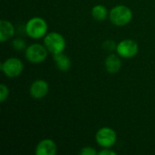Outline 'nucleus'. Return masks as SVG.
Returning a JSON list of instances; mask_svg holds the SVG:
<instances>
[{"instance_id": "obj_1", "label": "nucleus", "mask_w": 155, "mask_h": 155, "mask_svg": "<svg viewBox=\"0 0 155 155\" xmlns=\"http://www.w3.org/2000/svg\"><path fill=\"white\" fill-rule=\"evenodd\" d=\"M48 30L47 23L42 17H32L25 24V33L33 39H40L46 35Z\"/></svg>"}, {"instance_id": "obj_2", "label": "nucleus", "mask_w": 155, "mask_h": 155, "mask_svg": "<svg viewBox=\"0 0 155 155\" xmlns=\"http://www.w3.org/2000/svg\"><path fill=\"white\" fill-rule=\"evenodd\" d=\"M110 21L116 26H125L133 19V12L126 5H119L113 7L109 12Z\"/></svg>"}, {"instance_id": "obj_3", "label": "nucleus", "mask_w": 155, "mask_h": 155, "mask_svg": "<svg viewBox=\"0 0 155 155\" xmlns=\"http://www.w3.org/2000/svg\"><path fill=\"white\" fill-rule=\"evenodd\" d=\"M44 45L46 47L48 52L55 54L64 51L66 42L61 34L57 32H51L46 34V35L44 37Z\"/></svg>"}, {"instance_id": "obj_4", "label": "nucleus", "mask_w": 155, "mask_h": 155, "mask_svg": "<svg viewBox=\"0 0 155 155\" xmlns=\"http://www.w3.org/2000/svg\"><path fill=\"white\" fill-rule=\"evenodd\" d=\"M0 69L6 77L15 78L22 74L24 70V64L19 58L10 57L1 64Z\"/></svg>"}, {"instance_id": "obj_5", "label": "nucleus", "mask_w": 155, "mask_h": 155, "mask_svg": "<svg viewBox=\"0 0 155 155\" xmlns=\"http://www.w3.org/2000/svg\"><path fill=\"white\" fill-rule=\"evenodd\" d=\"M95 140L102 148H111L117 141L116 132L110 127H102L95 134Z\"/></svg>"}, {"instance_id": "obj_6", "label": "nucleus", "mask_w": 155, "mask_h": 155, "mask_svg": "<svg viewBox=\"0 0 155 155\" xmlns=\"http://www.w3.org/2000/svg\"><path fill=\"white\" fill-rule=\"evenodd\" d=\"M48 54V50L45 45L40 44H33L25 49V58L32 64L43 63Z\"/></svg>"}, {"instance_id": "obj_7", "label": "nucleus", "mask_w": 155, "mask_h": 155, "mask_svg": "<svg viewBox=\"0 0 155 155\" xmlns=\"http://www.w3.org/2000/svg\"><path fill=\"white\" fill-rule=\"evenodd\" d=\"M115 50L119 56L129 59L134 57L138 54L139 45L133 39H124L117 44Z\"/></svg>"}, {"instance_id": "obj_8", "label": "nucleus", "mask_w": 155, "mask_h": 155, "mask_svg": "<svg viewBox=\"0 0 155 155\" xmlns=\"http://www.w3.org/2000/svg\"><path fill=\"white\" fill-rule=\"evenodd\" d=\"M48 91H49V85L47 82L42 79L34 81L29 89L30 95L36 100L44 98L48 94Z\"/></svg>"}, {"instance_id": "obj_9", "label": "nucleus", "mask_w": 155, "mask_h": 155, "mask_svg": "<svg viewBox=\"0 0 155 155\" xmlns=\"http://www.w3.org/2000/svg\"><path fill=\"white\" fill-rule=\"evenodd\" d=\"M57 153V145L52 139H44L40 141L35 153L36 155H54Z\"/></svg>"}, {"instance_id": "obj_10", "label": "nucleus", "mask_w": 155, "mask_h": 155, "mask_svg": "<svg viewBox=\"0 0 155 155\" xmlns=\"http://www.w3.org/2000/svg\"><path fill=\"white\" fill-rule=\"evenodd\" d=\"M15 35V26L14 25L7 20L0 21V42L5 43L8 39L12 38Z\"/></svg>"}, {"instance_id": "obj_11", "label": "nucleus", "mask_w": 155, "mask_h": 155, "mask_svg": "<svg viewBox=\"0 0 155 155\" xmlns=\"http://www.w3.org/2000/svg\"><path fill=\"white\" fill-rule=\"evenodd\" d=\"M105 69L110 74H116L120 71L122 66V61L118 55L114 54H109L105 59Z\"/></svg>"}, {"instance_id": "obj_12", "label": "nucleus", "mask_w": 155, "mask_h": 155, "mask_svg": "<svg viewBox=\"0 0 155 155\" xmlns=\"http://www.w3.org/2000/svg\"><path fill=\"white\" fill-rule=\"evenodd\" d=\"M54 64L56 67L62 72L69 71L72 66L71 59L66 54H64V52L54 54Z\"/></svg>"}, {"instance_id": "obj_13", "label": "nucleus", "mask_w": 155, "mask_h": 155, "mask_svg": "<svg viewBox=\"0 0 155 155\" xmlns=\"http://www.w3.org/2000/svg\"><path fill=\"white\" fill-rule=\"evenodd\" d=\"M92 16L97 21H104L108 16V10L102 5H94L92 8Z\"/></svg>"}, {"instance_id": "obj_14", "label": "nucleus", "mask_w": 155, "mask_h": 155, "mask_svg": "<svg viewBox=\"0 0 155 155\" xmlns=\"http://www.w3.org/2000/svg\"><path fill=\"white\" fill-rule=\"evenodd\" d=\"M9 96V89L5 84H0V102L4 103Z\"/></svg>"}, {"instance_id": "obj_15", "label": "nucleus", "mask_w": 155, "mask_h": 155, "mask_svg": "<svg viewBox=\"0 0 155 155\" xmlns=\"http://www.w3.org/2000/svg\"><path fill=\"white\" fill-rule=\"evenodd\" d=\"M12 45H13V47L15 50H18V51L24 50L25 48V46H26L25 45V42L23 39H20V38H16V39L13 40Z\"/></svg>"}, {"instance_id": "obj_16", "label": "nucleus", "mask_w": 155, "mask_h": 155, "mask_svg": "<svg viewBox=\"0 0 155 155\" xmlns=\"http://www.w3.org/2000/svg\"><path fill=\"white\" fill-rule=\"evenodd\" d=\"M79 153L82 155H96L98 154V152H96L93 147L87 146L82 148V150L79 152Z\"/></svg>"}, {"instance_id": "obj_17", "label": "nucleus", "mask_w": 155, "mask_h": 155, "mask_svg": "<svg viewBox=\"0 0 155 155\" xmlns=\"http://www.w3.org/2000/svg\"><path fill=\"white\" fill-rule=\"evenodd\" d=\"M116 45L115 43L112 40H107L104 43V48L105 50H108V51H112L114 49H116Z\"/></svg>"}, {"instance_id": "obj_18", "label": "nucleus", "mask_w": 155, "mask_h": 155, "mask_svg": "<svg viewBox=\"0 0 155 155\" xmlns=\"http://www.w3.org/2000/svg\"><path fill=\"white\" fill-rule=\"evenodd\" d=\"M98 155H116L114 151H112L110 148H104L100 152H98Z\"/></svg>"}]
</instances>
